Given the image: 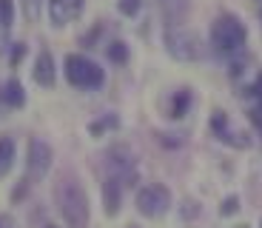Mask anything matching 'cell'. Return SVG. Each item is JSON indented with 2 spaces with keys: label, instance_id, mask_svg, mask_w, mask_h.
Masks as SVG:
<instances>
[{
  "label": "cell",
  "instance_id": "1",
  "mask_svg": "<svg viewBox=\"0 0 262 228\" xmlns=\"http://www.w3.org/2000/svg\"><path fill=\"white\" fill-rule=\"evenodd\" d=\"M54 202L69 228H85L89 225V194L80 185V180L63 174L54 185Z\"/></svg>",
  "mask_w": 262,
  "mask_h": 228
},
{
  "label": "cell",
  "instance_id": "2",
  "mask_svg": "<svg viewBox=\"0 0 262 228\" xmlns=\"http://www.w3.org/2000/svg\"><path fill=\"white\" fill-rule=\"evenodd\" d=\"M245 40H248V29L236 14H220L211 23V46L223 57H236L245 49Z\"/></svg>",
  "mask_w": 262,
  "mask_h": 228
},
{
  "label": "cell",
  "instance_id": "3",
  "mask_svg": "<svg viewBox=\"0 0 262 228\" xmlns=\"http://www.w3.org/2000/svg\"><path fill=\"white\" fill-rule=\"evenodd\" d=\"M63 74L66 83L74 89H85V91H97L105 83V72L85 54H66L63 60Z\"/></svg>",
  "mask_w": 262,
  "mask_h": 228
},
{
  "label": "cell",
  "instance_id": "4",
  "mask_svg": "<svg viewBox=\"0 0 262 228\" xmlns=\"http://www.w3.org/2000/svg\"><path fill=\"white\" fill-rule=\"evenodd\" d=\"M163 43H165V52L174 60H180V63H194V60H203V54H205L200 34L185 26H168Z\"/></svg>",
  "mask_w": 262,
  "mask_h": 228
},
{
  "label": "cell",
  "instance_id": "5",
  "mask_svg": "<svg viewBox=\"0 0 262 228\" xmlns=\"http://www.w3.org/2000/svg\"><path fill=\"white\" fill-rule=\"evenodd\" d=\"M171 202H174V197H171L168 185H163V182H148V185L137 189V197H134L137 211L143 217H148V220H160V217H165L168 209H171Z\"/></svg>",
  "mask_w": 262,
  "mask_h": 228
},
{
  "label": "cell",
  "instance_id": "6",
  "mask_svg": "<svg viewBox=\"0 0 262 228\" xmlns=\"http://www.w3.org/2000/svg\"><path fill=\"white\" fill-rule=\"evenodd\" d=\"M105 171H108V177H117L125 189L137 185L140 180L137 165H134V154H131L128 146H112L105 151Z\"/></svg>",
  "mask_w": 262,
  "mask_h": 228
},
{
  "label": "cell",
  "instance_id": "7",
  "mask_svg": "<svg viewBox=\"0 0 262 228\" xmlns=\"http://www.w3.org/2000/svg\"><path fill=\"white\" fill-rule=\"evenodd\" d=\"M52 160H54V151L46 140H40V137H32L29 140V149H26V174L32 182L43 180L52 169Z\"/></svg>",
  "mask_w": 262,
  "mask_h": 228
},
{
  "label": "cell",
  "instance_id": "8",
  "mask_svg": "<svg viewBox=\"0 0 262 228\" xmlns=\"http://www.w3.org/2000/svg\"><path fill=\"white\" fill-rule=\"evenodd\" d=\"M49 20H52L54 29H63L66 23H72L83 14L85 0H49Z\"/></svg>",
  "mask_w": 262,
  "mask_h": 228
},
{
  "label": "cell",
  "instance_id": "9",
  "mask_svg": "<svg viewBox=\"0 0 262 228\" xmlns=\"http://www.w3.org/2000/svg\"><path fill=\"white\" fill-rule=\"evenodd\" d=\"M32 77H34V83L43 86V89H54V83H57V66H54V57H52L49 49H43V52L37 54Z\"/></svg>",
  "mask_w": 262,
  "mask_h": 228
},
{
  "label": "cell",
  "instance_id": "10",
  "mask_svg": "<svg viewBox=\"0 0 262 228\" xmlns=\"http://www.w3.org/2000/svg\"><path fill=\"white\" fill-rule=\"evenodd\" d=\"M123 191H125V185L117 180V177H105V180H103V205H105V214H108V217H117L120 214Z\"/></svg>",
  "mask_w": 262,
  "mask_h": 228
},
{
  "label": "cell",
  "instance_id": "11",
  "mask_svg": "<svg viewBox=\"0 0 262 228\" xmlns=\"http://www.w3.org/2000/svg\"><path fill=\"white\" fill-rule=\"evenodd\" d=\"M191 106H194V91L191 89H177V91H171V97H168V106H165V114H168L171 120H183L185 114L191 111Z\"/></svg>",
  "mask_w": 262,
  "mask_h": 228
},
{
  "label": "cell",
  "instance_id": "12",
  "mask_svg": "<svg viewBox=\"0 0 262 228\" xmlns=\"http://www.w3.org/2000/svg\"><path fill=\"white\" fill-rule=\"evenodd\" d=\"M0 103L6 109H23L26 106V91L20 86V80H6L0 89Z\"/></svg>",
  "mask_w": 262,
  "mask_h": 228
},
{
  "label": "cell",
  "instance_id": "13",
  "mask_svg": "<svg viewBox=\"0 0 262 228\" xmlns=\"http://www.w3.org/2000/svg\"><path fill=\"white\" fill-rule=\"evenodd\" d=\"M17 160V143L12 137H0V177H6Z\"/></svg>",
  "mask_w": 262,
  "mask_h": 228
},
{
  "label": "cell",
  "instance_id": "14",
  "mask_svg": "<svg viewBox=\"0 0 262 228\" xmlns=\"http://www.w3.org/2000/svg\"><path fill=\"white\" fill-rule=\"evenodd\" d=\"M105 57L112 60L114 66H125V63H128V57H131L128 43H125V40H112L108 49H105Z\"/></svg>",
  "mask_w": 262,
  "mask_h": 228
},
{
  "label": "cell",
  "instance_id": "15",
  "mask_svg": "<svg viewBox=\"0 0 262 228\" xmlns=\"http://www.w3.org/2000/svg\"><path fill=\"white\" fill-rule=\"evenodd\" d=\"M114 129H120V117H117V114H103L100 120L89 123V134H92V137H103L105 131H114Z\"/></svg>",
  "mask_w": 262,
  "mask_h": 228
},
{
  "label": "cell",
  "instance_id": "16",
  "mask_svg": "<svg viewBox=\"0 0 262 228\" xmlns=\"http://www.w3.org/2000/svg\"><path fill=\"white\" fill-rule=\"evenodd\" d=\"M0 26L12 32V26H14V0H0Z\"/></svg>",
  "mask_w": 262,
  "mask_h": 228
},
{
  "label": "cell",
  "instance_id": "17",
  "mask_svg": "<svg viewBox=\"0 0 262 228\" xmlns=\"http://www.w3.org/2000/svg\"><path fill=\"white\" fill-rule=\"evenodd\" d=\"M117 9L123 17H137L143 9V0H117Z\"/></svg>",
  "mask_w": 262,
  "mask_h": 228
},
{
  "label": "cell",
  "instance_id": "18",
  "mask_svg": "<svg viewBox=\"0 0 262 228\" xmlns=\"http://www.w3.org/2000/svg\"><path fill=\"white\" fill-rule=\"evenodd\" d=\"M236 211H239V197H236V194L225 197V200H223V209H220V214H223V217H234Z\"/></svg>",
  "mask_w": 262,
  "mask_h": 228
},
{
  "label": "cell",
  "instance_id": "19",
  "mask_svg": "<svg viewBox=\"0 0 262 228\" xmlns=\"http://www.w3.org/2000/svg\"><path fill=\"white\" fill-rule=\"evenodd\" d=\"M103 32H105V26H103V23H97V26H94V29H92V32H89V34H85V37L80 40V43H83L85 49H92V46H94V43H97V40H100V34H103Z\"/></svg>",
  "mask_w": 262,
  "mask_h": 228
},
{
  "label": "cell",
  "instance_id": "20",
  "mask_svg": "<svg viewBox=\"0 0 262 228\" xmlns=\"http://www.w3.org/2000/svg\"><path fill=\"white\" fill-rule=\"evenodd\" d=\"M248 120L259 129V134H262V103H256L254 109H248Z\"/></svg>",
  "mask_w": 262,
  "mask_h": 228
},
{
  "label": "cell",
  "instance_id": "21",
  "mask_svg": "<svg viewBox=\"0 0 262 228\" xmlns=\"http://www.w3.org/2000/svg\"><path fill=\"white\" fill-rule=\"evenodd\" d=\"M23 57H26V43H14L12 46V66H20Z\"/></svg>",
  "mask_w": 262,
  "mask_h": 228
},
{
  "label": "cell",
  "instance_id": "22",
  "mask_svg": "<svg viewBox=\"0 0 262 228\" xmlns=\"http://www.w3.org/2000/svg\"><path fill=\"white\" fill-rule=\"evenodd\" d=\"M23 6H26V17H29V20H37V14H40V0H23Z\"/></svg>",
  "mask_w": 262,
  "mask_h": 228
},
{
  "label": "cell",
  "instance_id": "23",
  "mask_svg": "<svg viewBox=\"0 0 262 228\" xmlns=\"http://www.w3.org/2000/svg\"><path fill=\"white\" fill-rule=\"evenodd\" d=\"M243 72H245V60H234V63H231V69H228L231 77H243Z\"/></svg>",
  "mask_w": 262,
  "mask_h": 228
},
{
  "label": "cell",
  "instance_id": "24",
  "mask_svg": "<svg viewBox=\"0 0 262 228\" xmlns=\"http://www.w3.org/2000/svg\"><path fill=\"white\" fill-rule=\"evenodd\" d=\"M160 6H163L165 12H171V6H180V9H185V3H183V0H160Z\"/></svg>",
  "mask_w": 262,
  "mask_h": 228
},
{
  "label": "cell",
  "instance_id": "25",
  "mask_svg": "<svg viewBox=\"0 0 262 228\" xmlns=\"http://www.w3.org/2000/svg\"><path fill=\"white\" fill-rule=\"evenodd\" d=\"M6 37H9V29H3V26H0V52L6 49Z\"/></svg>",
  "mask_w": 262,
  "mask_h": 228
},
{
  "label": "cell",
  "instance_id": "26",
  "mask_svg": "<svg viewBox=\"0 0 262 228\" xmlns=\"http://www.w3.org/2000/svg\"><path fill=\"white\" fill-rule=\"evenodd\" d=\"M259 17H262V9H259Z\"/></svg>",
  "mask_w": 262,
  "mask_h": 228
},
{
  "label": "cell",
  "instance_id": "27",
  "mask_svg": "<svg viewBox=\"0 0 262 228\" xmlns=\"http://www.w3.org/2000/svg\"><path fill=\"white\" fill-rule=\"evenodd\" d=\"M0 228H3V222H0Z\"/></svg>",
  "mask_w": 262,
  "mask_h": 228
},
{
  "label": "cell",
  "instance_id": "28",
  "mask_svg": "<svg viewBox=\"0 0 262 228\" xmlns=\"http://www.w3.org/2000/svg\"><path fill=\"white\" fill-rule=\"evenodd\" d=\"M259 3H262V0H259Z\"/></svg>",
  "mask_w": 262,
  "mask_h": 228
}]
</instances>
